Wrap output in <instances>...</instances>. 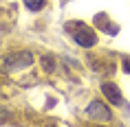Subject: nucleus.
Wrapping results in <instances>:
<instances>
[{
    "label": "nucleus",
    "instance_id": "1",
    "mask_svg": "<svg viewBox=\"0 0 130 127\" xmlns=\"http://www.w3.org/2000/svg\"><path fill=\"white\" fill-rule=\"evenodd\" d=\"M69 33L73 35V40L79 44V46H84V48H90L93 44H95V33L90 31L88 27H84V24H79V22H69Z\"/></svg>",
    "mask_w": 130,
    "mask_h": 127
},
{
    "label": "nucleus",
    "instance_id": "2",
    "mask_svg": "<svg viewBox=\"0 0 130 127\" xmlns=\"http://www.w3.org/2000/svg\"><path fill=\"white\" fill-rule=\"evenodd\" d=\"M31 64H33L31 50H18V53H11V55H7V57L2 59L5 70H22V68L31 66Z\"/></svg>",
    "mask_w": 130,
    "mask_h": 127
},
{
    "label": "nucleus",
    "instance_id": "3",
    "mask_svg": "<svg viewBox=\"0 0 130 127\" xmlns=\"http://www.w3.org/2000/svg\"><path fill=\"white\" fill-rule=\"evenodd\" d=\"M86 116H88L90 120H110V118H112L108 105L102 103V101H93V103H88V107H86Z\"/></svg>",
    "mask_w": 130,
    "mask_h": 127
},
{
    "label": "nucleus",
    "instance_id": "4",
    "mask_svg": "<svg viewBox=\"0 0 130 127\" xmlns=\"http://www.w3.org/2000/svg\"><path fill=\"white\" fill-rule=\"evenodd\" d=\"M102 92L106 94V99H108L112 105H121V90H119L115 83H110V81L102 83Z\"/></svg>",
    "mask_w": 130,
    "mask_h": 127
},
{
    "label": "nucleus",
    "instance_id": "5",
    "mask_svg": "<svg viewBox=\"0 0 130 127\" xmlns=\"http://www.w3.org/2000/svg\"><path fill=\"white\" fill-rule=\"evenodd\" d=\"M24 5H27V9H31V11H40V9L44 7V0H24Z\"/></svg>",
    "mask_w": 130,
    "mask_h": 127
},
{
    "label": "nucleus",
    "instance_id": "6",
    "mask_svg": "<svg viewBox=\"0 0 130 127\" xmlns=\"http://www.w3.org/2000/svg\"><path fill=\"white\" fill-rule=\"evenodd\" d=\"M42 66H44V70H48V72H53L55 70V64H53V57H42Z\"/></svg>",
    "mask_w": 130,
    "mask_h": 127
},
{
    "label": "nucleus",
    "instance_id": "7",
    "mask_svg": "<svg viewBox=\"0 0 130 127\" xmlns=\"http://www.w3.org/2000/svg\"><path fill=\"white\" fill-rule=\"evenodd\" d=\"M5 118H7V110H5V107L0 105V123H2Z\"/></svg>",
    "mask_w": 130,
    "mask_h": 127
},
{
    "label": "nucleus",
    "instance_id": "8",
    "mask_svg": "<svg viewBox=\"0 0 130 127\" xmlns=\"http://www.w3.org/2000/svg\"><path fill=\"white\" fill-rule=\"evenodd\" d=\"M123 70H126V72H130V59L123 61Z\"/></svg>",
    "mask_w": 130,
    "mask_h": 127
}]
</instances>
